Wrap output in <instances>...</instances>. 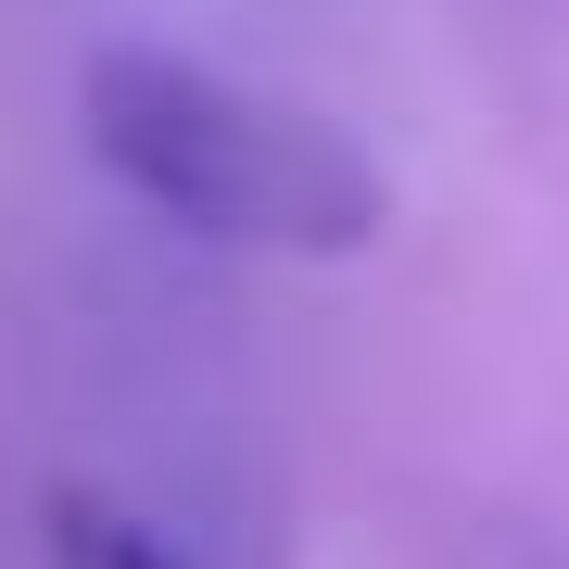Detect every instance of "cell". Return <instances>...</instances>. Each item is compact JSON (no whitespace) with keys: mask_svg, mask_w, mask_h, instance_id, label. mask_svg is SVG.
<instances>
[{"mask_svg":"<svg viewBox=\"0 0 569 569\" xmlns=\"http://www.w3.org/2000/svg\"><path fill=\"white\" fill-rule=\"evenodd\" d=\"M39 531H51V569H178L140 507H114V493H89V481H51Z\"/></svg>","mask_w":569,"mask_h":569,"instance_id":"2","label":"cell"},{"mask_svg":"<svg viewBox=\"0 0 569 569\" xmlns=\"http://www.w3.org/2000/svg\"><path fill=\"white\" fill-rule=\"evenodd\" d=\"M77 140L127 203L228 253H367L392 228L380 164L329 114L152 39H114L77 63Z\"/></svg>","mask_w":569,"mask_h":569,"instance_id":"1","label":"cell"}]
</instances>
